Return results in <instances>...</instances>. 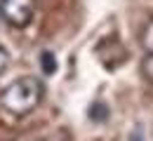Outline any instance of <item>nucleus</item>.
<instances>
[{
    "instance_id": "f257e3e1",
    "label": "nucleus",
    "mask_w": 153,
    "mask_h": 141,
    "mask_svg": "<svg viewBox=\"0 0 153 141\" xmlns=\"http://www.w3.org/2000/svg\"><path fill=\"white\" fill-rule=\"evenodd\" d=\"M42 97H45L42 80L36 75H24V78H17L14 82H10L0 92V106L7 113L21 118V115H28L31 111H36Z\"/></svg>"
},
{
    "instance_id": "f03ea898",
    "label": "nucleus",
    "mask_w": 153,
    "mask_h": 141,
    "mask_svg": "<svg viewBox=\"0 0 153 141\" xmlns=\"http://www.w3.org/2000/svg\"><path fill=\"white\" fill-rule=\"evenodd\" d=\"M36 12V0H0V17L14 28L28 26Z\"/></svg>"
},
{
    "instance_id": "7ed1b4c3",
    "label": "nucleus",
    "mask_w": 153,
    "mask_h": 141,
    "mask_svg": "<svg viewBox=\"0 0 153 141\" xmlns=\"http://www.w3.org/2000/svg\"><path fill=\"white\" fill-rule=\"evenodd\" d=\"M40 68H42V73H47V75H52V73L57 71V59H54L52 52H42V54H40Z\"/></svg>"
},
{
    "instance_id": "20e7f679",
    "label": "nucleus",
    "mask_w": 153,
    "mask_h": 141,
    "mask_svg": "<svg viewBox=\"0 0 153 141\" xmlns=\"http://www.w3.org/2000/svg\"><path fill=\"white\" fill-rule=\"evenodd\" d=\"M141 45H144V49L153 54V19L146 24V28H144V33H141Z\"/></svg>"
},
{
    "instance_id": "39448f33",
    "label": "nucleus",
    "mask_w": 153,
    "mask_h": 141,
    "mask_svg": "<svg viewBox=\"0 0 153 141\" xmlns=\"http://www.w3.org/2000/svg\"><path fill=\"white\" fill-rule=\"evenodd\" d=\"M141 75L153 85V54H149V52H146V57L141 59Z\"/></svg>"
},
{
    "instance_id": "423d86ee",
    "label": "nucleus",
    "mask_w": 153,
    "mask_h": 141,
    "mask_svg": "<svg viewBox=\"0 0 153 141\" xmlns=\"http://www.w3.org/2000/svg\"><path fill=\"white\" fill-rule=\"evenodd\" d=\"M7 68H10V52L0 45V75H2Z\"/></svg>"
}]
</instances>
